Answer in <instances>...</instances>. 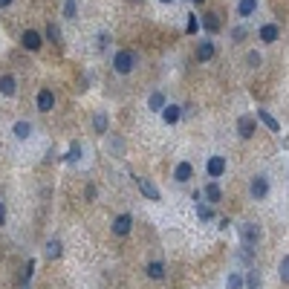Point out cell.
<instances>
[{
	"instance_id": "cell-1",
	"label": "cell",
	"mask_w": 289,
	"mask_h": 289,
	"mask_svg": "<svg viewBox=\"0 0 289 289\" xmlns=\"http://www.w3.org/2000/svg\"><path fill=\"white\" fill-rule=\"evenodd\" d=\"M133 67H136V55H133V52H127V49L116 52V58H113V69L119 72V75H127V72H130Z\"/></svg>"
},
{
	"instance_id": "cell-2",
	"label": "cell",
	"mask_w": 289,
	"mask_h": 289,
	"mask_svg": "<svg viewBox=\"0 0 289 289\" xmlns=\"http://www.w3.org/2000/svg\"><path fill=\"white\" fill-rule=\"evenodd\" d=\"M237 231H240V240L249 243V246H257V243H260V237H263V231H260V226H257V223H240V226H237Z\"/></svg>"
},
{
	"instance_id": "cell-3",
	"label": "cell",
	"mask_w": 289,
	"mask_h": 289,
	"mask_svg": "<svg viewBox=\"0 0 289 289\" xmlns=\"http://www.w3.org/2000/svg\"><path fill=\"white\" fill-rule=\"evenodd\" d=\"M249 194H252V200H263L266 194H269V179H266L263 173H257L252 179V185H249Z\"/></svg>"
},
{
	"instance_id": "cell-4",
	"label": "cell",
	"mask_w": 289,
	"mask_h": 289,
	"mask_svg": "<svg viewBox=\"0 0 289 289\" xmlns=\"http://www.w3.org/2000/svg\"><path fill=\"white\" fill-rule=\"evenodd\" d=\"M21 44H23V49H32V52H38V49H41V44H44V38L35 32V29H26V32L21 35Z\"/></svg>"
},
{
	"instance_id": "cell-5",
	"label": "cell",
	"mask_w": 289,
	"mask_h": 289,
	"mask_svg": "<svg viewBox=\"0 0 289 289\" xmlns=\"http://www.w3.org/2000/svg\"><path fill=\"white\" fill-rule=\"evenodd\" d=\"M206 171H208V176H211V179H220V176H223V171H226V159H223V156H208Z\"/></svg>"
},
{
	"instance_id": "cell-6",
	"label": "cell",
	"mask_w": 289,
	"mask_h": 289,
	"mask_svg": "<svg viewBox=\"0 0 289 289\" xmlns=\"http://www.w3.org/2000/svg\"><path fill=\"white\" fill-rule=\"evenodd\" d=\"M173 179H176V182H191V179H194V165H191V162H179V165L173 168Z\"/></svg>"
},
{
	"instance_id": "cell-7",
	"label": "cell",
	"mask_w": 289,
	"mask_h": 289,
	"mask_svg": "<svg viewBox=\"0 0 289 289\" xmlns=\"http://www.w3.org/2000/svg\"><path fill=\"white\" fill-rule=\"evenodd\" d=\"M130 229H133V217H130V214H119V217L113 220V231L119 234V237L130 234Z\"/></svg>"
},
{
	"instance_id": "cell-8",
	"label": "cell",
	"mask_w": 289,
	"mask_h": 289,
	"mask_svg": "<svg viewBox=\"0 0 289 289\" xmlns=\"http://www.w3.org/2000/svg\"><path fill=\"white\" fill-rule=\"evenodd\" d=\"M136 185H139V191H142V194L148 197V200H153V203H156V200H159V188H156V185L150 182V179H145V176H139L136 179Z\"/></svg>"
},
{
	"instance_id": "cell-9",
	"label": "cell",
	"mask_w": 289,
	"mask_h": 289,
	"mask_svg": "<svg viewBox=\"0 0 289 289\" xmlns=\"http://www.w3.org/2000/svg\"><path fill=\"white\" fill-rule=\"evenodd\" d=\"M237 133H240L243 139L254 136V119L252 116H240V119H237Z\"/></svg>"
},
{
	"instance_id": "cell-10",
	"label": "cell",
	"mask_w": 289,
	"mask_h": 289,
	"mask_svg": "<svg viewBox=\"0 0 289 289\" xmlns=\"http://www.w3.org/2000/svg\"><path fill=\"white\" fill-rule=\"evenodd\" d=\"M55 107V95H52V90H41L38 92V110L41 113H49Z\"/></svg>"
},
{
	"instance_id": "cell-11",
	"label": "cell",
	"mask_w": 289,
	"mask_h": 289,
	"mask_svg": "<svg viewBox=\"0 0 289 289\" xmlns=\"http://www.w3.org/2000/svg\"><path fill=\"white\" fill-rule=\"evenodd\" d=\"M257 122H260V125H266L272 133H280V125H277V119L269 113V110H257Z\"/></svg>"
},
{
	"instance_id": "cell-12",
	"label": "cell",
	"mask_w": 289,
	"mask_h": 289,
	"mask_svg": "<svg viewBox=\"0 0 289 289\" xmlns=\"http://www.w3.org/2000/svg\"><path fill=\"white\" fill-rule=\"evenodd\" d=\"M179 116H182V107H176V104H165V110H162L165 125H176V122H179Z\"/></svg>"
},
{
	"instance_id": "cell-13",
	"label": "cell",
	"mask_w": 289,
	"mask_h": 289,
	"mask_svg": "<svg viewBox=\"0 0 289 289\" xmlns=\"http://www.w3.org/2000/svg\"><path fill=\"white\" fill-rule=\"evenodd\" d=\"M277 35H280V29H277L275 23H266V26H260V41H263V44H275Z\"/></svg>"
},
{
	"instance_id": "cell-14",
	"label": "cell",
	"mask_w": 289,
	"mask_h": 289,
	"mask_svg": "<svg viewBox=\"0 0 289 289\" xmlns=\"http://www.w3.org/2000/svg\"><path fill=\"white\" fill-rule=\"evenodd\" d=\"M214 52H217L214 41H203V44L197 46V58H200V61H211V58H214Z\"/></svg>"
},
{
	"instance_id": "cell-15",
	"label": "cell",
	"mask_w": 289,
	"mask_h": 289,
	"mask_svg": "<svg viewBox=\"0 0 289 289\" xmlns=\"http://www.w3.org/2000/svg\"><path fill=\"white\" fill-rule=\"evenodd\" d=\"M203 197H206V200L211 203V206H217L220 200H223V191L217 188V182H208L206 188H203Z\"/></svg>"
},
{
	"instance_id": "cell-16",
	"label": "cell",
	"mask_w": 289,
	"mask_h": 289,
	"mask_svg": "<svg viewBox=\"0 0 289 289\" xmlns=\"http://www.w3.org/2000/svg\"><path fill=\"white\" fill-rule=\"evenodd\" d=\"M12 133H15V139H21V142H26V139L32 136V125H29V122H15V127H12Z\"/></svg>"
},
{
	"instance_id": "cell-17",
	"label": "cell",
	"mask_w": 289,
	"mask_h": 289,
	"mask_svg": "<svg viewBox=\"0 0 289 289\" xmlns=\"http://www.w3.org/2000/svg\"><path fill=\"white\" fill-rule=\"evenodd\" d=\"M257 12V0H237V15L240 18H252Z\"/></svg>"
},
{
	"instance_id": "cell-18",
	"label": "cell",
	"mask_w": 289,
	"mask_h": 289,
	"mask_svg": "<svg viewBox=\"0 0 289 289\" xmlns=\"http://www.w3.org/2000/svg\"><path fill=\"white\" fill-rule=\"evenodd\" d=\"M0 92L9 95V99L18 92V81H15V75H3V78H0Z\"/></svg>"
},
{
	"instance_id": "cell-19",
	"label": "cell",
	"mask_w": 289,
	"mask_h": 289,
	"mask_svg": "<svg viewBox=\"0 0 289 289\" xmlns=\"http://www.w3.org/2000/svg\"><path fill=\"white\" fill-rule=\"evenodd\" d=\"M197 217L203 220V223H211V220H214V208H211V203H197Z\"/></svg>"
},
{
	"instance_id": "cell-20",
	"label": "cell",
	"mask_w": 289,
	"mask_h": 289,
	"mask_svg": "<svg viewBox=\"0 0 289 289\" xmlns=\"http://www.w3.org/2000/svg\"><path fill=\"white\" fill-rule=\"evenodd\" d=\"M165 104H168V102H165V95H162L159 90H156V92H150V99H148V107H150V110L162 113V110H165Z\"/></svg>"
},
{
	"instance_id": "cell-21",
	"label": "cell",
	"mask_w": 289,
	"mask_h": 289,
	"mask_svg": "<svg viewBox=\"0 0 289 289\" xmlns=\"http://www.w3.org/2000/svg\"><path fill=\"white\" fill-rule=\"evenodd\" d=\"M44 254L49 257V260H58V257H61V240H46Z\"/></svg>"
},
{
	"instance_id": "cell-22",
	"label": "cell",
	"mask_w": 289,
	"mask_h": 289,
	"mask_svg": "<svg viewBox=\"0 0 289 289\" xmlns=\"http://www.w3.org/2000/svg\"><path fill=\"white\" fill-rule=\"evenodd\" d=\"M145 272H148L150 280H162V277H165V266H162L159 260H153V263H148V269H145Z\"/></svg>"
},
{
	"instance_id": "cell-23",
	"label": "cell",
	"mask_w": 289,
	"mask_h": 289,
	"mask_svg": "<svg viewBox=\"0 0 289 289\" xmlns=\"http://www.w3.org/2000/svg\"><path fill=\"white\" fill-rule=\"evenodd\" d=\"M237 260H243V263H252V260H254V246H249V243H240V249H237Z\"/></svg>"
},
{
	"instance_id": "cell-24",
	"label": "cell",
	"mask_w": 289,
	"mask_h": 289,
	"mask_svg": "<svg viewBox=\"0 0 289 289\" xmlns=\"http://www.w3.org/2000/svg\"><path fill=\"white\" fill-rule=\"evenodd\" d=\"M92 127H95V133H107V113L104 110H99L92 116Z\"/></svg>"
},
{
	"instance_id": "cell-25",
	"label": "cell",
	"mask_w": 289,
	"mask_h": 289,
	"mask_svg": "<svg viewBox=\"0 0 289 289\" xmlns=\"http://www.w3.org/2000/svg\"><path fill=\"white\" fill-rule=\"evenodd\" d=\"M203 26H206L208 32H217V29H220V18L214 15V12H211V15H203Z\"/></svg>"
},
{
	"instance_id": "cell-26",
	"label": "cell",
	"mask_w": 289,
	"mask_h": 289,
	"mask_svg": "<svg viewBox=\"0 0 289 289\" xmlns=\"http://www.w3.org/2000/svg\"><path fill=\"white\" fill-rule=\"evenodd\" d=\"M75 15H78V3H75V0H64V18H67V21H75Z\"/></svg>"
},
{
	"instance_id": "cell-27",
	"label": "cell",
	"mask_w": 289,
	"mask_h": 289,
	"mask_svg": "<svg viewBox=\"0 0 289 289\" xmlns=\"http://www.w3.org/2000/svg\"><path fill=\"white\" fill-rule=\"evenodd\" d=\"M226 289H243V275L240 272H231L229 280H226Z\"/></svg>"
},
{
	"instance_id": "cell-28",
	"label": "cell",
	"mask_w": 289,
	"mask_h": 289,
	"mask_svg": "<svg viewBox=\"0 0 289 289\" xmlns=\"http://www.w3.org/2000/svg\"><path fill=\"white\" fill-rule=\"evenodd\" d=\"M277 275H280V280H283V283H289V254L280 260V266H277Z\"/></svg>"
},
{
	"instance_id": "cell-29",
	"label": "cell",
	"mask_w": 289,
	"mask_h": 289,
	"mask_svg": "<svg viewBox=\"0 0 289 289\" xmlns=\"http://www.w3.org/2000/svg\"><path fill=\"white\" fill-rule=\"evenodd\" d=\"M46 38H49L52 44H61V29H58L55 23H49V26H46Z\"/></svg>"
},
{
	"instance_id": "cell-30",
	"label": "cell",
	"mask_w": 289,
	"mask_h": 289,
	"mask_svg": "<svg viewBox=\"0 0 289 289\" xmlns=\"http://www.w3.org/2000/svg\"><path fill=\"white\" fill-rule=\"evenodd\" d=\"M185 32H188V35L200 32V18H197V15H191V18H188V23H185Z\"/></svg>"
},
{
	"instance_id": "cell-31",
	"label": "cell",
	"mask_w": 289,
	"mask_h": 289,
	"mask_svg": "<svg viewBox=\"0 0 289 289\" xmlns=\"http://www.w3.org/2000/svg\"><path fill=\"white\" fill-rule=\"evenodd\" d=\"M249 289H260V272H249Z\"/></svg>"
},
{
	"instance_id": "cell-32",
	"label": "cell",
	"mask_w": 289,
	"mask_h": 289,
	"mask_svg": "<svg viewBox=\"0 0 289 289\" xmlns=\"http://www.w3.org/2000/svg\"><path fill=\"white\" fill-rule=\"evenodd\" d=\"M81 156V145H72V148L67 150V162H75Z\"/></svg>"
},
{
	"instance_id": "cell-33",
	"label": "cell",
	"mask_w": 289,
	"mask_h": 289,
	"mask_svg": "<svg viewBox=\"0 0 289 289\" xmlns=\"http://www.w3.org/2000/svg\"><path fill=\"white\" fill-rule=\"evenodd\" d=\"M107 44H110V35L107 32H102L99 38H95V46H99V49H107Z\"/></svg>"
},
{
	"instance_id": "cell-34",
	"label": "cell",
	"mask_w": 289,
	"mask_h": 289,
	"mask_svg": "<svg viewBox=\"0 0 289 289\" xmlns=\"http://www.w3.org/2000/svg\"><path fill=\"white\" fill-rule=\"evenodd\" d=\"M246 61H249V67H257V64H260V55H257V52H249Z\"/></svg>"
},
{
	"instance_id": "cell-35",
	"label": "cell",
	"mask_w": 289,
	"mask_h": 289,
	"mask_svg": "<svg viewBox=\"0 0 289 289\" xmlns=\"http://www.w3.org/2000/svg\"><path fill=\"white\" fill-rule=\"evenodd\" d=\"M32 272H35V263L29 260V263H26V269H23V280H29V277H32Z\"/></svg>"
},
{
	"instance_id": "cell-36",
	"label": "cell",
	"mask_w": 289,
	"mask_h": 289,
	"mask_svg": "<svg viewBox=\"0 0 289 289\" xmlns=\"http://www.w3.org/2000/svg\"><path fill=\"white\" fill-rule=\"evenodd\" d=\"M231 38H234V41H243V38H246V29H243V26H237V29L231 32Z\"/></svg>"
},
{
	"instance_id": "cell-37",
	"label": "cell",
	"mask_w": 289,
	"mask_h": 289,
	"mask_svg": "<svg viewBox=\"0 0 289 289\" xmlns=\"http://www.w3.org/2000/svg\"><path fill=\"white\" fill-rule=\"evenodd\" d=\"M0 226H6V203H0Z\"/></svg>"
},
{
	"instance_id": "cell-38",
	"label": "cell",
	"mask_w": 289,
	"mask_h": 289,
	"mask_svg": "<svg viewBox=\"0 0 289 289\" xmlns=\"http://www.w3.org/2000/svg\"><path fill=\"white\" fill-rule=\"evenodd\" d=\"M6 6H12V0H0V9H6Z\"/></svg>"
},
{
	"instance_id": "cell-39",
	"label": "cell",
	"mask_w": 289,
	"mask_h": 289,
	"mask_svg": "<svg viewBox=\"0 0 289 289\" xmlns=\"http://www.w3.org/2000/svg\"><path fill=\"white\" fill-rule=\"evenodd\" d=\"M191 3H206V0H191Z\"/></svg>"
},
{
	"instance_id": "cell-40",
	"label": "cell",
	"mask_w": 289,
	"mask_h": 289,
	"mask_svg": "<svg viewBox=\"0 0 289 289\" xmlns=\"http://www.w3.org/2000/svg\"><path fill=\"white\" fill-rule=\"evenodd\" d=\"M159 3H171V0H159Z\"/></svg>"
}]
</instances>
